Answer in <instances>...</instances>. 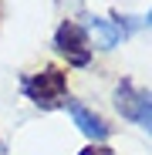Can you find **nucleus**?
<instances>
[{
	"mask_svg": "<svg viewBox=\"0 0 152 155\" xmlns=\"http://www.w3.org/2000/svg\"><path fill=\"white\" fill-rule=\"evenodd\" d=\"M115 105H118V111L129 121L142 125L152 135V91H142V88H135L129 81H122L118 91H115Z\"/></svg>",
	"mask_w": 152,
	"mask_h": 155,
	"instance_id": "1",
	"label": "nucleus"
},
{
	"mask_svg": "<svg viewBox=\"0 0 152 155\" xmlns=\"http://www.w3.org/2000/svg\"><path fill=\"white\" fill-rule=\"evenodd\" d=\"M64 88H68L64 71H58V68H44V71L31 74L27 81H24L27 98L34 101V105H44V108L58 105V98H64Z\"/></svg>",
	"mask_w": 152,
	"mask_h": 155,
	"instance_id": "2",
	"label": "nucleus"
},
{
	"mask_svg": "<svg viewBox=\"0 0 152 155\" xmlns=\"http://www.w3.org/2000/svg\"><path fill=\"white\" fill-rule=\"evenodd\" d=\"M54 44H58V51H61V54L68 58V64H74V68H85V64L91 61L88 34H85V27H78L74 20H64L61 27H58Z\"/></svg>",
	"mask_w": 152,
	"mask_h": 155,
	"instance_id": "3",
	"label": "nucleus"
},
{
	"mask_svg": "<svg viewBox=\"0 0 152 155\" xmlns=\"http://www.w3.org/2000/svg\"><path fill=\"white\" fill-rule=\"evenodd\" d=\"M68 111H71L74 125H78L91 142H105V138H108V125H105V118H101V115L88 111L85 105H78V101H68Z\"/></svg>",
	"mask_w": 152,
	"mask_h": 155,
	"instance_id": "4",
	"label": "nucleus"
},
{
	"mask_svg": "<svg viewBox=\"0 0 152 155\" xmlns=\"http://www.w3.org/2000/svg\"><path fill=\"white\" fill-rule=\"evenodd\" d=\"M85 34L95 41V47H101V51H112V47H118V41H122V27L118 24H112V20H105V17H88V24H85Z\"/></svg>",
	"mask_w": 152,
	"mask_h": 155,
	"instance_id": "5",
	"label": "nucleus"
},
{
	"mask_svg": "<svg viewBox=\"0 0 152 155\" xmlns=\"http://www.w3.org/2000/svg\"><path fill=\"white\" fill-rule=\"evenodd\" d=\"M81 155H112V152H108V148H101V145H88Z\"/></svg>",
	"mask_w": 152,
	"mask_h": 155,
	"instance_id": "6",
	"label": "nucleus"
},
{
	"mask_svg": "<svg viewBox=\"0 0 152 155\" xmlns=\"http://www.w3.org/2000/svg\"><path fill=\"white\" fill-rule=\"evenodd\" d=\"M145 24H149V27H152V14H149V17H145Z\"/></svg>",
	"mask_w": 152,
	"mask_h": 155,
	"instance_id": "7",
	"label": "nucleus"
}]
</instances>
